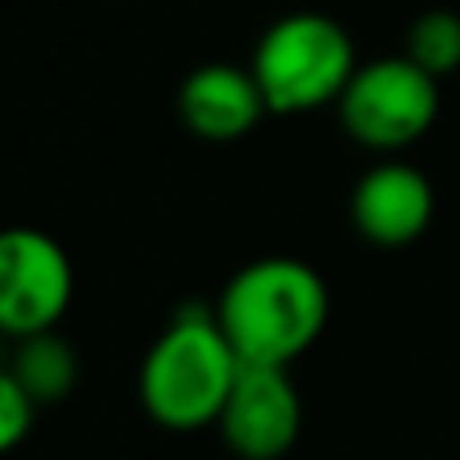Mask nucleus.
I'll list each match as a JSON object with an SVG mask.
<instances>
[{
	"mask_svg": "<svg viewBox=\"0 0 460 460\" xmlns=\"http://www.w3.org/2000/svg\"><path fill=\"white\" fill-rule=\"evenodd\" d=\"M218 323L243 364L291 367L323 335L332 295L311 262L270 254L238 270L218 295Z\"/></svg>",
	"mask_w": 460,
	"mask_h": 460,
	"instance_id": "nucleus-1",
	"label": "nucleus"
},
{
	"mask_svg": "<svg viewBox=\"0 0 460 460\" xmlns=\"http://www.w3.org/2000/svg\"><path fill=\"white\" fill-rule=\"evenodd\" d=\"M238 367L243 359L218 323V307H202L199 299H190L174 311L170 327L146 351L137 392L146 412L162 429L194 432L218 424Z\"/></svg>",
	"mask_w": 460,
	"mask_h": 460,
	"instance_id": "nucleus-2",
	"label": "nucleus"
},
{
	"mask_svg": "<svg viewBox=\"0 0 460 460\" xmlns=\"http://www.w3.org/2000/svg\"><path fill=\"white\" fill-rule=\"evenodd\" d=\"M356 69V45L348 29L323 13L279 16L251 57V73L270 113H307L340 102Z\"/></svg>",
	"mask_w": 460,
	"mask_h": 460,
	"instance_id": "nucleus-3",
	"label": "nucleus"
},
{
	"mask_svg": "<svg viewBox=\"0 0 460 460\" xmlns=\"http://www.w3.org/2000/svg\"><path fill=\"white\" fill-rule=\"evenodd\" d=\"M340 121L348 137L367 150H404L432 129L440 110V89L429 69L412 57H380L356 69L340 102Z\"/></svg>",
	"mask_w": 460,
	"mask_h": 460,
	"instance_id": "nucleus-4",
	"label": "nucleus"
},
{
	"mask_svg": "<svg viewBox=\"0 0 460 460\" xmlns=\"http://www.w3.org/2000/svg\"><path fill=\"white\" fill-rule=\"evenodd\" d=\"M73 303V262L57 238L13 226L0 238V327L13 340L53 332Z\"/></svg>",
	"mask_w": 460,
	"mask_h": 460,
	"instance_id": "nucleus-5",
	"label": "nucleus"
},
{
	"mask_svg": "<svg viewBox=\"0 0 460 460\" xmlns=\"http://www.w3.org/2000/svg\"><path fill=\"white\" fill-rule=\"evenodd\" d=\"M303 429V400L287 367L243 364L218 416V432L243 460H279Z\"/></svg>",
	"mask_w": 460,
	"mask_h": 460,
	"instance_id": "nucleus-6",
	"label": "nucleus"
},
{
	"mask_svg": "<svg viewBox=\"0 0 460 460\" xmlns=\"http://www.w3.org/2000/svg\"><path fill=\"white\" fill-rule=\"evenodd\" d=\"M437 194L408 162H380L351 190V223L372 246H408L429 230Z\"/></svg>",
	"mask_w": 460,
	"mask_h": 460,
	"instance_id": "nucleus-7",
	"label": "nucleus"
},
{
	"mask_svg": "<svg viewBox=\"0 0 460 460\" xmlns=\"http://www.w3.org/2000/svg\"><path fill=\"white\" fill-rule=\"evenodd\" d=\"M178 113H182V126L194 137L234 142V137L251 134L262 113H270V110L251 69L210 61V65H199L182 81V89H178Z\"/></svg>",
	"mask_w": 460,
	"mask_h": 460,
	"instance_id": "nucleus-8",
	"label": "nucleus"
},
{
	"mask_svg": "<svg viewBox=\"0 0 460 460\" xmlns=\"http://www.w3.org/2000/svg\"><path fill=\"white\" fill-rule=\"evenodd\" d=\"M8 372L45 408L73 392V384H77V351L57 335V327L53 332L24 335V340H16V356H13V364H8Z\"/></svg>",
	"mask_w": 460,
	"mask_h": 460,
	"instance_id": "nucleus-9",
	"label": "nucleus"
},
{
	"mask_svg": "<svg viewBox=\"0 0 460 460\" xmlns=\"http://www.w3.org/2000/svg\"><path fill=\"white\" fill-rule=\"evenodd\" d=\"M408 57H412L420 69H429L432 77H445V73L460 69V16L448 8H432V13L416 16L412 29H408Z\"/></svg>",
	"mask_w": 460,
	"mask_h": 460,
	"instance_id": "nucleus-10",
	"label": "nucleus"
},
{
	"mask_svg": "<svg viewBox=\"0 0 460 460\" xmlns=\"http://www.w3.org/2000/svg\"><path fill=\"white\" fill-rule=\"evenodd\" d=\"M37 412H40V404L24 392V384L16 380L13 372L0 376V448H4V453H13L32 432Z\"/></svg>",
	"mask_w": 460,
	"mask_h": 460,
	"instance_id": "nucleus-11",
	"label": "nucleus"
}]
</instances>
